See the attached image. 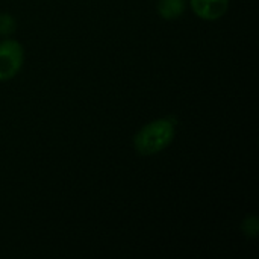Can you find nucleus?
Returning a JSON list of instances; mask_svg holds the SVG:
<instances>
[{
    "mask_svg": "<svg viewBox=\"0 0 259 259\" xmlns=\"http://www.w3.org/2000/svg\"><path fill=\"white\" fill-rule=\"evenodd\" d=\"M176 118L164 117L144 124L134 137V149L141 156H153L165 150L175 140Z\"/></svg>",
    "mask_w": 259,
    "mask_h": 259,
    "instance_id": "f257e3e1",
    "label": "nucleus"
},
{
    "mask_svg": "<svg viewBox=\"0 0 259 259\" xmlns=\"http://www.w3.org/2000/svg\"><path fill=\"white\" fill-rule=\"evenodd\" d=\"M24 62L23 46L12 38H3L0 41V82L14 79Z\"/></svg>",
    "mask_w": 259,
    "mask_h": 259,
    "instance_id": "f03ea898",
    "label": "nucleus"
},
{
    "mask_svg": "<svg viewBox=\"0 0 259 259\" xmlns=\"http://www.w3.org/2000/svg\"><path fill=\"white\" fill-rule=\"evenodd\" d=\"M190 6L197 17L214 21L226 14L229 0H190Z\"/></svg>",
    "mask_w": 259,
    "mask_h": 259,
    "instance_id": "7ed1b4c3",
    "label": "nucleus"
},
{
    "mask_svg": "<svg viewBox=\"0 0 259 259\" xmlns=\"http://www.w3.org/2000/svg\"><path fill=\"white\" fill-rule=\"evenodd\" d=\"M156 11L164 20H178L187 11V0H158Z\"/></svg>",
    "mask_w": 259,
    "mask_h": 259,
    "instance_id": "20e7f679",
    "label": "nucleus"
},
{
    "mask_svg": "<svg viewBox=\"0 0 259 259\" xmlns=\"http://www.w3.org/2000/svg\"><path fill=\"white\" fill-rule=\"evenodd\" d=\"M15 27H17L15 18L8 12H0V36L3 38L9 36L11 33H14Z\"/></svg>",
    "mask_w": 259,
    "mask_h": 259,
    "instance_id": "39448f33",
    "label": "nucleus"
},
{
    "mask_svg": "<svg viewBox=\"0 0 259 259\" xmlns=\"http://www.w3.org/2000/svg\"><path fill=\"white\" fill-rule=\"evenodd\" d=\"M241 231H243V234H244L247 238H256L259 231L258 219H256L255 215L246 217V219L243 220V223H241Z\"/></svg>",
    "mask_w": 259,
    "mask_h": 259,
    "instance_id": "423d86ee",
    "label": "nucleus"
}]
</instances>
